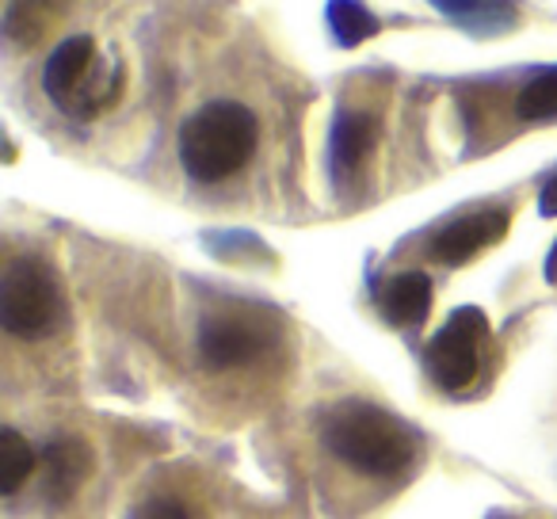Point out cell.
<instances>
[{
  "label": "cell",
  "instance_id": "obj_15",
  "mask_svg": "<svg viewBox=\"0 0 557 519\" xmlns=\"http://www.w3.org/2000/svg\"><path fill=\"white\" fill-rule=\"evenodd\" d=\"M131 519H195V511L176 496H149L146 504L131 511Z\"/></svg>",
  "mask_w": 557,
  "mask_h": 519
},
{
  "label": "cell",
  "instance_id": "obj_13",
  "mask_svg": "<svg viewBox=\"0 0 557 519\" xmlns=\"http://www.w3.org/2000/svg\"><path fill=\"white\" fill-rule=\"evenodd\" d=\"M35 466H39V455H35L32 443L16 428H4L0 432V493L16 496L32 481Z\"/></svg>",
  "mask_w": 557,
  "mask_h": 519
},
{
  "label": "cell",
  "instance_id": "obj_12",
  "mask_svg": "<svg viewBox=\"0 0 557 519\" xmlns=\"http://www.w3.org/2000/svg\"><path fill=\"white\" fill-rule=\"evenodd\" d=\"M325 20H329V32H333V42L344 50H356L382 35V20L367 9L363 0H329Z\"/></svg>",
  "mask_w": 557,
  "mask_h": 519
},
{
  "label": "cell",
  "instance_id": "obj_11",
  "mask_svg": "<svg viewBox=\"0 0 557 519\" xmlns=\"http://www.w3.org/2000/svg\"><path fill=\"white\" fill-rule=\"evenodd\" d=\"M379 310L389 325L417 329L432 313V280L428 272H401L379 291Z\"/></svg>",
  "mask_w": 557,
  "mask_h": 519
},
{
  "label": "cell",
  "instance_id": "obj_10",
  "mask_svg": "<svg viewBox=\"0 0 557 519\" xmlns=\"http://www.w3.org/2000/svg\"><path fill=\"white\" fill-rule=\"evenodd\" d=\"M374 141H379V119L367 111H341L329 131V161H333V176L348 180L363 169L371 157Z\"/></svg>",
  "mask_w": 557,
  "mask_h": 519
},
{
  "label": "cell",
  "instance_id": "obj_8",
  "mask_svg": "<svg viewBox=\"0 0 557 519\" xmlns=\"http://www.w3.org/2000/svg\"><path fill=\"white\" fill-rule=\"evenodd\" d=\"M92 473V450L85 447L73 435H62V440H50L42 447V496L50 504H65L85 478Z\"/></svg>",
  "mask_w": 557,
  "mask_h": 519
},
{
  "label": "cell",
  "instance_id": "obj_7",
  "mask_svg": "<svg viewBox=\"0 0 557 519\" xmlns=\"http://www.w3.org/2000/svg\"><path fill=\"white\" fill-rule=\"evenodd\" d=\"M271 348V336L263 325L237 313H222V318H207L199 329V356L214 371H230V367H245L260 359Z\"/></svg>",
  "mask_w": 557,
  "mask_h": 519
},
{
  "label": "cell",
  "instance_id": "obj_9",
  "mask_svg": "<svg viewBox=\"0 0 557 519\" xmlns=\"http://www.w3.org/2000/svg\"><path fill=\"white\" fill-rule=\"evenodd\" d=\"M473 39H504L519 27V0H428Z\"/></svg>",
  "mask_w": 557,
  "mask_h": 519
},
{
  "label": "cell",
  "instance_id": "obj_18",
  "mask_svg": "<svg viewBox=\"0 0 557 519\" xmlns=\"http://www.w3.org/2000/svg\"><path fill=\"white\" fill-rule=\"evenodd\" d=\"M488 519H511V516H488Z\"/></svg>",
  "mask_w": 557,
  "mask_h": 519
},
{
  "label": "cell",
  "instance_id": "obj_4",
  "mask_svg": "<svg viewBox=\"0 0 557 519\" xmlns=\"http://www.w3.org/2000/svg\"><path fill=\"white\" fill-rule=\"evenodd\" d=\"M62 313V291L42 260L16 256L0 280V325L20 341H42L54 333Z\"/></svg>",
  "mask_w": 557,
  "mask_h": 519
},
{
  "label": "cell",
  "instance_id": "obj_16",
  "mask_svg": "<svg viewBox=\"0 0 557 519\" xmlns=\"http://www.w3.org/2000/svg\"><path fill=\"white\" fill-rule=\"evenodd\" d=\"M539 214L542 218H557V169L549 172V180L539 191Z\"/></svg>",
  "mask_w": 557,
  "mask_h": 519
},
{
  "label": "cell",
  "instance_id": "obj_17",
  "mask_svg": "<svg viewBox=\"0 0 557 519\" xmlns=\"http://www.w3.org/2000/svg\"><path fill=\"white\" fill-rule=\"evenodd\" d=\"M546 280L557 283V245H554V252H549V260H546Z\"/></svg>",
  "mask_w": 557,
  "mask_h": 519
},
{
  "label": "cell",
  "instance_id": "obj_1",
  "mask_svg": "<svg viewBox=\"0 0 557 519\" xmlns=\"http://www.w3.org/2000/svg\"><path fill=\"white\" fill-rule=\"evenodd\" d=\"M325 447L367 478H397L417 462L420 440L401 417L374 401H341L321 424Z\"/></svg>",
  "mask_w": 557,
  "mask_h": 519
},
{
  "label": "cell",
  "instance_id": "obj_2",
  "mask_svg": "<svg viewBox=\"0 0 557 519\" xmlns=\"http://www.w3.org/2000/svg\"><path fill=\"white\" fill-rule=\"evenodd\" d=\"M256 146H260V123L245 103L233 100L202 103L180 126V164L195 184L230 180L252 161Z\"/></svg>",
  "mask_w": 557,
  "mask_h": 519
},
{
  "label": "cell",
  "instance_id": "obj_3",
  "mask_svg": "<svg viewBox=\"0 0 557 519\" xmlns=\"http://www.w3.org/2000/svg\"><path fill=\"white\" fill-rule=\"evenodd\" d=\"M126 70L119 62L100 65L92 35H70L54 47L47 70H42V88L47 96L73 119H92L103 108L123 96Z\"/></svg>",
  "mask_w": 557,
  "mask_h": 519
},
{
  "label": "cell",
  "instance_id": "obj_6",
  "mask_svg": "<svg viewBox=\"0 0 557 519\" xmlns=\"http://www.w3.org/2000/svg\"><path fill=\"white\" fill-rule=\"evenodd\" d=\"M508 225H511V218L504 207L470 210V214H458V218H450L447 225H440L432 245H428V252H432L435 264L462 268V264H470L473 256L485 252V248L500 245Z\"/></svg>",
  "mask_w": 557,
  "mask_h": 519
},
{
  "label": "cell",
  "instance_id": "obj_5",
  "mask_svg": "<svg viewBox=\"0 0 557 519\" xmlns=\"http://www.w3.org/2000/svg\"><path fill=\"white\" fill-rule=\"evenodd\" d=\"M488 336V321L478 306H462L447 318V325L428 341V374L447 394H462L481 371V341Z\"/></svg>",
  "mask_w": 557,
  "mask_h": 519
},
{
  "label": "cell",
  "instance_id": "obj_14",
  "mask_svg": "<svg viewBox=\"0 0 557 519\" xmlns=\"http://www.w3.org/2000/svg\"><path fill=\"white\" fill-rule=\"evenodd\" d=\"M516 115L523 123H542V119H557V65L542 70L519 88L516 96Z\"/></svg>",
  "mask_w": 557,
  "mask_h": 519
}]
</instances>
